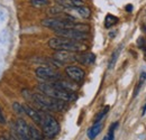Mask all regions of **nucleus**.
Segmentation results:
<instances>
[{
	"label": "nucleus",
	"instance_id": "f257e3e1",
	"mask_svg": "<svg viewBox=\"0 0 146 140\" xmlns=\"http://www.w3.org/2000/svg\"><path fill=\"white\" fill-rule=\"evenodd\" d=\"M32 103L38 105L44 111H62L65 108V102L45 95L43 93H33Z\"/></svg>",
	"mask_w": 146,
	"mask_h": 140
},
{
	"label": "nucleus",
	"instance_id": "f03ea898",
	"mask_svg": "<svg viewBox=\"0 0 146 140\" xmlns=\"http://www.w3.org/2000/svg\"><path fill=\"white\" fill-rule=\"evenodd\" d=\"M48 46L55 50L57 52H80L86 50L87 47L81 44L80 42H75L71 39H66V38H62V37H53L48 40Z\"/></svg>",
	"mask_w": 146,
	"mask_h": 140
},
{
	"label": "nucleus",
	"instance_id": "7ed1b4c3",
	"mask_svg": "<svg viewBox=\"0 0 146 140\" xmlns=\"http://www.w3.org/2000/svg\"><path fill=\"white\" fill-rule=\"evenodd\" d=\"M37 88L39 90L40 93L48 95L51 98L57 99V100L64 101V102H71V101H74L76 99V96L74 95L73 92L56 88L51 83H40L37 85Z\"/></svg>",
	"mask_w": 146,
	"mask_h": 140
},
{
	"label": "nucleus",
	"instance_id": "20e7f679",
	"mask_svg": "<svg viewBox=\"0 0 146 140\" xmlns=\"http://www.w3.org/2000/svg\"><path fill=\"white\" fill-rule=\"evenodd\" d=\"M39 112H40V118H42L40 127L43 129V133L47 138H54L60 131V124L57 122V120L48 113H45L43 111H39Z\"/></svg>",
	"mask_w": 146,
	"mask_h": 140
},
{
	"label": "nucleus",
	"instance_id": "39448f33",
	"mask_svg": "<svg viewBox=\"0 0 146 140\" xmlns=\"http://www.w3.org/2000/svg\"><path fill=\"white\" fill-rule=\"evenodd\" d=\"M13 136L17 140H32L29 125L23 119H17L13 125Z\"/></svg>",
	"mask_w": 146,
	"mask_h": 140
},
{
	"label": "nucleus",
	"instance_id": "423d86ee",
	"mask_svg": "<svg viewBox=\"0 0 146 140\" xmlns=\"http://www.w3.org/2000/svg\"><path fill=\"white\" fill-rule=\"evenodd\" d=\"M36 76L40 80H45L47 82H53L61 80V75L57 71H55L52 67H47V66H40L36 70Z\"/></svg>",
	"mask_w": 146,
	"mask_h": 140
},
{
	"label": "nucleus",
	"instance_id": "0eeeda50",
	"mask_svg": "<svg viewBox=\"0 0 146 140\" xmlns=\"http://www.w3.org/2000/svg\"><path fill=\"white\" fill-rule=\"evenodd\" d=\"M56 35L62 38H66V39H71L75 42H81L88 38L87 33H82V32H78L74 29H61V30H55Z\"/></svg>",
	"mask_w": 146,
	"mask_h": 140
},
{
	"label": "nucleus",
	"instance_id": "6e6552de",
	"mask_svg": "<svg viewBox=\"0 0 146 140\" xmlns=\"http://www.w3.org/2000/svg\"><path fill=\"white\" fill-rule=\"evenodd\" d=\"M65 73L66 75L72 80L74 82L79 83V82H82L83 79H84V71L82 69H80L79 66H75V65H69L66 66L65 69Z\"/></svg>",
	"mask_w": 146,
	"mask_h": 140
},
{
	"label": "nucleus",
	"instance_id": "1a4fd4ad",
	"mask_svg": "<svg viewBox=\"0 0 146 140\" xmlns=\"http://www.w3.org/2000/svg\"><path fill=\"white\" fill-rule=\"evenodd\" d=\"M55 61L62 63H68V62H73L76 61V54L72 52H56L54 54Z\"/></svg>",
	"mask_w": 146,
	"mask_h": 140
},
{
	"label": "nucleus",
	"instance_id": "9d476101",
	"mask_svg": "<svg viewBox=\"0 0 146 140\" xmlns=\"http://www.w3.org/2000/svg\"><path fill=\"white\" fill-rule=\"evenodd\" d=\"M25 106V111H26V114L34 121V122L36 123V124H39L40 125V123H42V118H40V112L36 110V109H34V108H32V106H29V105H24Z\"/></svg>",
	"mask_w": 146,
	"mask_h": 140
},
{
	"label": "nucleus",
	"instance_id": "9b49d317",
	"mask_svg": "<svg viewBox=\"0 0 146 140\" xmlns=\"http://www.w3.org/2000/svg\"><path fill=\"white\" fill-rule=\"evenodd\" d=\"M94 58H96V56L92 53H84V54L76 55V61L80 62L81 64H84V65H88V64L93 63L94 62Z\"/></svg>",
	"mask_w": 146,
	"mask_h": 140
},
{
	"label": "nucleus",
	"instance_id": "f8f14e48",
	"mask_svg": "<svg viewBox=\"0 0 146 140\" xmlns=\"http://www.w3.org/2000/svg\"><path fill=\"white\" fill-rule=\"evenodd\" d=\"M101 129H102V122L94 123L91 128L88 130V137H89V139H91V140L94 139V138L100 133Z\"/></svg>",
	"mask_w": 146,
	"mask_h": 140
},
{
	"label": "nucleus",
	"instance_id": "ddd939ff",
	"mask_svg": "<svg viewBox=\"0 0 146 140\" xmlns=\"http://www.w3.org/2000/svg\"><path fill=\"white\" fill-rule=\"evenodd\" d=\"M73 9L81 16V17L83 18H89L90 17V14H91V11H90V9L88 8V7H86V6H81V7H73Z\"/></svg>",
	"mask_w": 146,
	"mask_h": 140
},
{
	"label": "nucleus",
	"instance_id": "4468645a",
	"mask_svg": "<svg viewBox=\"0 0 146 140\" xmlns=\"http://www.w3.org/2000/svg\"><path fill=\"white\" fill-rule=\"evenodd\" d=\"M29 131H31V138H32V140H43V135L40 133V131L37 129L35 125L31 124L29 125Z\"/></svg>",
	"mask_w": 146,
	"mask_h": 140
},
{
	"label": "nucleus",
	"instance_id": "2eb2a0df",
	"mask_svg": "<svg viewBox=\"0 0 146 140\" xmlns=\"http://www.w3.org/2000/svg\"><path fill=\"white\" fill-rule=\"evenodd\" d=\"M117 22H118V18L112 16V15H110V14H108V15L106 16V19H105V27H106V28H110L111 26L116 25Z\"/></svg>",
	"mask_w": 146,
	"mask_h": 140
},
{
	"label": "nucleus",
	"instance_id": "dca6fc26",
	"mask_svg": "<svg viewBox=\"0 0 146 140\" xmlns=\"http://www.w3.org/2000/svg\"><path fill=\"white\" fill-rule=\"evenodd\" d=\"M120 48H121V47L117 48V50L115 51V53L112 54V56H111V58H110L109 65H108V69H109V70H112V69L115 67V64H116V62H117V58H118V56H119V53H120Z\"/></svg>",
	"mask_w": 146,
	"mask_h": 140
},
{
	"label": "nucleus",
	"instance_id": "f3484780",
	"mask_svg": "<svg viewBox=\"0 0 146 140\" xmlns=\"http://www.w3.org/2000/svg\"><path fill=\"white\" fill-rule=\"evenodd\" d=\"M109 111V106H106V108H104L98 114H97V117H96V119H94V123L96 122H100L101 120H102V118L107 114V112Z\"/></svg>",
	"mask_w": 146,
	"mask_h": 140
},
{
	"label": "nucleus",
	"instance_id": "a211bd4d",
	"mask_svg": "<svg viewBox=\"0 0 146 140\" xmlns=\"http://www.w3.org/2000/svg\"><path fill=\"white\" fill-rule=\"evenodd\" d=\"M13 106H14V110L16 111V113H18V114H26V111H25V106L21 104H19V103H17V102H15L14 104H13Z\"/></svg>",
	"mask_w": 146,
	"mask_h": 140
},
{
	"label": "nucleus",
	"instance_id": "6ab92c4d",
	"mask_svg": "<svg viewBox=\"0 0 146 140\" xmlns=\"http://www.w3.org/2000/svg\"><path fill=\"white\" fill-rule=\"evenodd\" d=\"M31 2L34 7H43V6L48 3L47 0H31Z\"/></svg>",
	"mask_w": 146,
	"mask_h": 140
},
{
	"label": "nucleus",
	"instance_id": "aec40b11",
	"mask_svg": "<svg viewBox=\"0 0 146 140\" xmlns=\"http://www.w3.org/2000/svg\"><path fill=\"white\" fill-rule=\"evenodd\" d=\"M104 140H113V131L109 130V132H108V133L105 136Z\"/></svg>",
	"mask_w": 146,
	"mask_h": 140
},
{
	"label": "nucleus",
	"instance_id": "412c9836",
	"mask_svg": "<svg viewBox=\"0 0 146 140\" xmlns=\"http://www.w3.org/2000/svg\"><path fill=\"white\" fill-rule=\"evenodd\" d=\"M6 123V118H5V114L0 108V124H5Z\"/></svg>",
	"mask_w": 146,
	"mask_h": 140
},
{
	"label": "nucleus",
	"instance_id": "4be33fe9",
	"mask_svg": "<svg viewBox=\"0 0 146 140\" xmlns=\"http://www.w3.org/2000/svg\"><path fill=\"white\" fill-rule=\"evenodd\" d=\"M7 139H8V140H17L16 138H15V137H14V136H13V135H10V136H9Z\"/></svg>",
	"mask_w": 146,
	"mask_h": 140
},
{
	"label": "nucleus",
	"instance_id": "5701e85b",
	"mask_svg": "<svg viewBox=\"0 0 146 140\" xmlns=\"http://www.w3.org/2000/svg\"><path fill=\"white\" fill-rule=\"evenodd\" d=\"M131 9H133V6H131V5H128V7L126 8V10H127V11H130Z\"/></svg>",
	"mask_w": 146,
	"mask_h": 140
},
{
	"label": "nucleus",
	"instance_id": "b1692460",
	"mask_svg": "<svg viewBox=\"0 0 146 140\" xmlns=\"http://www.w3.org/2000/svg\"><path fill=\"white\" fill-rule=\"evenodd\" d=\"M141 77H142L143 80H146V73H143V74L141 75Z\"/></svg>",
	"mask_w": 146,
	"mask_h": 140
},
{
	"label": "nucleus",
	"instance_id": "393cba45",
	"mask_svg": "<svg viewBox=\"0 0 146 140\" xmlns=\"http://www.w3.org/2000/svg\"><path fill=\"white\" fill-rule=\"evenodd\" d=\"M0 140H8L7 138H5V137H0Z\"/></svg>",
	"mask_w": 146,
	"mask_h": 140
}]
</instances>
